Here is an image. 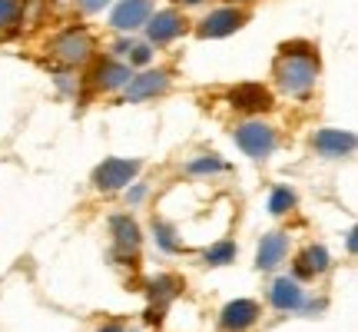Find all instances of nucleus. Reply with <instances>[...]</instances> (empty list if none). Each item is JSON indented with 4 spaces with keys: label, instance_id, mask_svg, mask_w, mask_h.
Listing matches in <instances>:
<instances>
[{
    "label": "nucleus",
    "instance_id": "obj_1",
    "mask_svg": "<svg viewBox=\"0 0 358 332\" xmlns=\"http://www.w3.org/2000/svg\"><path fill=\"white\" fill-rule=\"evenodd\" d=\"M319 77V60L306 57H282L275 64V83L285 97H308Z\"/></svg>",
    "mask_w": 358,
    "mask_h": 332
},
{
    "label": "nucleus",
    "instance_id": "obj_2",
    "mask_svg": "<svg viewBox=\"0 0 358 332\" xmlns=\"http://www.w3.org/2000/svg\"><path fill=\"white\" fill-rule=\"evenodd\" d=\"M236 146L245 156L262 160V156H268L275 150V130L266 127L262 120H249V123H243V127L236 130Z\"/></svg>",
    "mask_w": 358,
    "mask_h": 332
},
{
    "label": "nucleus",
    "instance_id": "obj_3",
    "mask_svg": "<svg viewBox=\"0 0 358 332\" xmlns=\"http://www.w3.org/2000/svg\"><path fill=\"white\" fill-rule=\"evenodd\" d=\"M53 57L66 67H77V64H87L90 57H93V37H90L87 30H64L60 37L53 40Z\"/></svg>",
    "mask_w": 358,
    "mask_h": 332
},
{
    "label": "nucleus",
    "instance_id": "obj_4",
    "mask_svg": "<svg viewBox=\"0 0 358 332\" xmlns=\"http://www.w3.org/2000/svg\"><path fill=\"white\" fill-rule=\"evenodd\" d=\"M140 173V160H103L93 173V186L100 193H116L123 190L129 179Z\"/></svg>",
    "mask_w": 358,
    "mask_h": 332
},
{
    "label": "nucleus",
    "instance_id": "obj_5",
    "mask_svg": "<svg viewBox=\"0 0 358 332\" xmlns=\"http://www.w3.org/2000/svg\"><path fill=\"white\" fill-rule=\"evenodd\" d=\"M245 20H249V13L245 11H236V7H219V11H213L203 24H199V37H206V40L229 37V34H236Z\"/></svg>",
    "mask_w": 358,
    "mask_h": 332
},
{
    "label": "nucleus",
    "instance_id": "obj_6",
    "mask_svg": "<svg viewBox=\"0 0 358 332\" xmlns=\"http://www.w3.org/2000/svg\"><path fill=\"white\" fill-rule=\"evenodd\" d=\"M256 319H259V303H252V299H232L229 306L222 309L219 326H222V332H249L256 326Z\"/></svg>",
    "mask_w": 358,
    "mask_h": 332
},
{
    "label": "nucleus",
    "instance_id": "obj_7",
    "mask_svg": "<svg viewBox=\"0 0 358 332\" xmlns=\"http://www.w3.org/2000/svg\"><path fill=\"white\" fill-rule=\"evenodd\" d=\"M179 34H186V20H182L176 11H159L156 17L146 20V37H150V43H156V47L176 40Z\"/></svg>",
    "mask_w": 358,
    "mask_h": 332
},
{
    "label": "nucleus",
    "instance_id": "obj_8",
    "mask_svg": "<svg viewBox=\"0 0 358 332\" xmlns=\"http://www.w3.org/2000/svg\"><path fill=\"white\" fill-rule=\"evenodd\" d=\"M150 17H153V0H120V7L110 13V24L116 30H136Z\"/></svg>",
    "mask_w": 358,
    "mask_h": 332
},
{
    "label": "nucleus",
    "instance_id": "obj_9",
    "mask_svg": "<svg viewBox=\"0 0 358 332\" xmlns=\"http://www.w3.org/2000/svg\"><path fill=\"white\" fill-rule=\"evenodd\" d=\"M169 83H173V77H169L166 70H150V74H143V77H129V83L123 90H127V100H150V97H156V93H166Z\"/></svg>",
    "mask_w": 358,
    "mask_h": 332
},
{
    "label": "nucleus",
    "instance_id": "obj_10",
    "mask_svg": "<svg viewBox=\"0 0 358 332\" xmlns=\"http://www.w3.org/2000/svg\"><path fill=\"white\" fill-rule=\"evenodd\" d=\"M229 100L239 113H262V110L272 106V93L262 83H243V87H236L229 93Z\"/></svg>",
    "mask_w": 358,
    "mask_h": 332
},
{
    "label": "nucleus",
    "instance_id": "obj_11",
    "mask_svg": "<svg viewBox=\"0 0 358 332\" xmlns=\"http://www.w3.org/2000/svg\"><path fill=\"white\" fill-rule=\"evenodd\" d=\"M312 146L319 150L322 156H348L355 150V133H348V130H319L315 137H312Z\"/></svg>",
    "mask_w": 358,
    "mask_h": 332
},
{
    "label": "nucleus",
    "instance_id": "obj_12",
    "mask_svg": "<svg viewBox=\"0 0 358 332\" xmlns=\"http://www.w3.org/2000/svg\"><path fill=\"white\" fill-rule=\"evenodd\" d=\"M90 83L103 93H110V90H123L129 83V67L120 64V60H100V64L93 67V77Z\"/></svg>",
    "mask_w": 358,
    "mask_h": 332
},
{
    "label": "nucleus",
    "instance_id": "obj_13",
    "mask_svg": "<svg viewBox=\"0 0 358 332\" xmlns=\"http://www.w3.org/2000/svg\"><path fill=\"white\" fill-rule=\"evenodd\" d=\"M302 289H299V282L289 279V276H282V279L272 282V293H268V303L272 309H279V312H289V309H302Z\"/></svg>",
    "mask_w": 358,
    "mask_h": 332
},
{
    "label": "nucleus",
    "instance_id": "obj_14",
    "mask_svg": "<svg viewBox=\"0 0 358 332\" xmlns=\"http://www.w3.org/2000/svg\"><path fill=\"white\" fill-rule=\"evenodd\" d=\"M285 253H289V236L285 233H266L262 243H259V256H256L259 269H275L285 259Z\"/></svg>",
    "mask_w": 358,
    "mask_h": 332
},
{
    "label": "nucleus",
    "instance_id": "obj_15",
    "mask_svg": "<svg viewBox=\"0 0 358 332\" xmlns=\"http://www.w3.org/2000/svg\"><path fill=\"white\" fill-rule=\"evenodd\" d=\"M295 276L299 279H312V276H322L325 269H329V249L322 243H315V246H306V253L295 259Z\"/></svg>",
    "mask_w": 358,
    "mask_h": 332
},
{
    "label": "nucleus",
    "instance_id": "obj_16",
    "mask_svg": "<svg viewBox=\"0 0 358 332\" xmlns=\"http://www.w3.org/2000/svg\"><path fill=\"white\" fill-rule=\"evenodd\" d=\"M110 230H113V240L123 253H136L140 249V226L129 216H110Z\"/></svg>",
    "mask_w": 358,
    "mask_h": 332
},
{
    "label": "nucleus",
    "instance_id": "obj_17",
    "mask_svg": "<svg viewBox=\"0 0 358 332\" xmlns=\"http://www.w3.org/2000/svg\"><path fill=\"white\" fill-rule=\"evenodd\" d=\"M229 163L226 160H219V156H196L186 163V173L189 177H213V173H226Z\"/></svg>",
    "mask_w": 358,
    "mask_h": 332
},
{
    "label": "nucleus",
    "instance_id": "obj_18",
    "mask_svg": "<svg viewBox=\"0 0 358 332\" xmlns=\"http://www.w3.org/2000/svg\"><path fill=\"white\" fill-rule=\"evenodd\" d=\"M153 236H156V246L166 249V253H179V249H182L173 223H166V219H153Z\"/></svg>",
    "mask_w": 358,
    "mask_h": 332
},
{
    "label": "nucleus",
    "instance_id": "obj_19",
    "mask_svg": "<svg viewBox=\"0 0 358 332\" xmlns=\"http://www.w3.org/2000/svg\"><path fill=\"white\" fill-rule=\"evenodd\" d=\"M292 206H295V190H289V186H275V190H272V196H268V213L282 216V213H289Z\"/></svg>",
    "mask_w": 358,
    "mask_h": 332
},
{
    "label": "nucleus",
    "instance_id": "obj_20",
    "mask_svg": "<svg viewBox=\"0 0 358 332\" xmlns=\"http://www.w3.org/2000/svg\"><path fill=\"white\" fill-rule=\"evenodd\" d=\"M232 259H236V243H232V240H222V243H216L206 253V263H209V266H226Z\"/></svg>",
    "mask_w": 358,
    "mask_h": 332
},
{
    "label": "nucleus",
    "instance_id": "obj_21",
    "mask_svg": "<svg viewBox=\"0 0 358 332\" xmlns=\"http://www.w3.org/2000/svg\"><path fill=\"white\" fill-rule=\"evenodd\" d=\"M176 289H179V286L173 279H156L153 286H150V293H146V296H150V303H153V306H156V303H159V306H166Z\"/></svg>",
    "mask_w": 358,
    "mask_h": 332
},
{
    "label": "nucleus",
    "instance_id": "obj_22",
    "mask_svg": "<svg viewBox=\"0 0 358 332\" xmlns=\"http://www.w3.org/2000/svg\"><path fill=\"white\" fill-rule=\"evenodd\" d=\"M24 13V0H0V27H13Z\"/></svg>",
    "mask_w": 358,
    "mask_h": 332
},
{
    "label": "nucleus",
    "instance_id": "obj_23",
    "mask_svg": "<svg viewBox=\"0 0 358 332\" xmlns=\"http://www.w3.org/2000/svg\"><path fill=\"white\" fill-rule=\"evenodd\" d=\"M282 57H306V60H319V53L312 50V43H306V40L282 43Z\"/></svg>",
    "mask_w": 358,
    "mask_h": 332
},
{
    "label": "nucleus",
    "instance_id": "obj_24",
    "mask_svg": "<svg viewBox=\"0 0 358 332\" xmlns=\"http://www.w3.org/2000/svg\"><path fill=\"white\" fill-rule=\"evenodd\" d=\"M129 64H136V67H143V64H150V47H136V43H129Z\"/></svg>",
    "mask_w": 358,
    "mask_h": 332
},
{
    "label": "nucleus",
    "instance_id": "obj_25",
    "mask_svg": "<svg viewBox=\"0 0 358 332\" xmlns=\"http://www.w3.org/2000/svg\"><path fill=\"white\" fill-rule=\"evenodd\" d=\"M106 4H110V0H80V7H83V11H87V13L100 11V7H106Z\"/></svg>",
    "mask_w": 358,
    "mask_h": 332
},
{
    "label": "nucleus",
    "instance_id": "obj_26",
    "mask_svg": "<svg viewBox=\"0 0 358 332\" xmlns=\"http://www.w3.org/2000/svg\"><path fill=\"white\" fill-rule=\"evenodd\" d=\"M345 243H348V246H345L348 253H355V249H358V246H355V243H358V233H355V230H348V236H345Z\"/></svg>",
    "mask_w": 358,
    "mask_h": 332
},
{
    "label": "nucleus",
    "instance_id": "obj_27",
    "mask_svg": "<svg viewBox=\"0 0 358 332\" xmlns=\"http://www.w3.org/2000/svg\"><path fill=\"white\" fill-rule=\"evenodd\" d=\"M143 193H146V190H143V186H136V190L129 193V200H133V203H140V200H143Z\"/></svg>",
    "mask_w": 358,
    "mask_h": 332
},
{
    "label": "nucleus",
    "instance_id": "obj_28",
    "mask_svg": "<svg viewBox=\"0 0 358 332\" xmlns=\"http://www.w3.org/2000/svg\"><path fill=\"white\" fill-rule=\"evenodd\" d=\"M100 332H123V326H103Z\"/></svg>",
    "mask_w": 358,
    "mask_h": 332
},
{
    "label": "nucleus",
    "instance_id": "obj_29",
    "mask_svg": "<svg viewBox=\"0 0 358 332\" xmlns=\"http://www.w3.org/2000/svg\"><path fill=\"white\" fill-rule=\"evenodd\" d=\"M182 4H199V0H182Z\"/></svg>",
    "mask_w": 358,
    "mask_h": 332
}]
</instances>
